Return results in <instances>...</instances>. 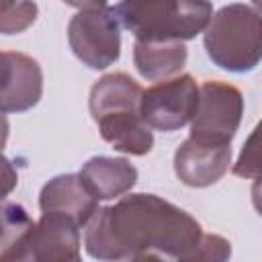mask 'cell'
I'll return each instance as SVG.
<instances>
[{
  "mask_svg": "<svg viewBox=\"0 0 262 262\" xmlns=\"http://www.w3.org/2000/svg\"><path fill=\"white\" fill-rule=\"evenodd\" d=\"M201 237L190 213L158 194L135 192L94 213L84 248L96 260H188Z\"/></svg>",
  "mask_w": 262,
  "mask_h": 262,
  "instance_id": "obj_1",
  "label": "cell"
},
{
  "mask_svg": "<svg viewBox=\"0 0 262 262\" xmlns=\"http://www.w3.org/2000/svg\"><path fill=\"white\" fill-rule=\"evenodd\" d=\"M115 14L137 41H188L205 33L209 0H121Z\"/></svg>",
  "mask_w": 262,
  "mask_h": 262,
  "instance_id": "obj_2",
  "label": "cell"
},
{
  "mask_svg": "<svg viewBox=\"0 0 262 262\" xmlns=\"http://www.w3.org/2000/svg\"><path fill=\"white\" fill-rule=\"evenodd\" d=\"M209 59L231 74L252 72L262 61V12L233 2L219 8L205 29Z\"/></svg>",
  "mask_w": 262,
  "mask_h": 262,
  "instance_id": "obj_3",
  "label": "cell"
},
{
  "mask_svg": "<svg viewBox=\"0 0 262 262\" xmlns=\"http://www.w3.org/2000/svg\"><path fill=\"white\" fill-rule=\"evenodd\" d=\"M72 53L90 70H106L121 55V23L115 8L78 10L68 23Z\"/></svg>",
  "mask_w": 262,
  "mask_h": 262,
  "instance_id": "obj_4",
  "label": "cell"
},
{
  "mask_svg": "<svg viewBox=\"0 0 262 262\" xmlns=\"http://www.w3.org/2000/svg\"><path fill=\"white\" fill-rule=\"evenodd\" d=\"M201 88L190 74H180L143 90L139 115L156 131H176L188 125L199 106Z\"/></svg>",
  "mask_w": 262,
  "mask_h": 262,
  "instance_id": "obj_5",
  "label": "cell"
},
{
  "mask_svg": "<svg viewBox=\"0 0 262 262\" xmlns=\"http://www.w3.org/2000/svg\"><path fill=\"white\" fill-rule=\"evenodd\" d=\"M244 115V96L239 88L219 80H207L201 86L199 106L190 121V135L219 141H231Z\"/></svg>",
  "mask_w": 262,
  "mask_h": 262,
  "instance_id": "obj_6",
  "label": "cell"
},
{
  "mask_svg": "<svg viewBox=\"0 0 262 262\" xmlns=\"http://www.w3.org/2000/svg\"><path fill=\"white\" fill-rule=\"evenodd\" d=\"M18 262H78L80 260V225L63 213L43 211L31 227L16 254Z\"/></svg>",
  "mask_w": 262,
  "mask_h": 262,
  "instance_id": "obj_7",
  "label": "cell"
},
{
  "mask_svg": "<svg viewBox=\"0 0 262 262\" xmlns=\"http://www.w3.org/2000/svg\"><path fill=\"white\" fill-rule=\"evenodd\" d=\"M231 166V141L188 135L174 151V172L190 188L219 182Z\"/></svg>",
  "mask_w": 262,
  "mask_h": 262,
  "instance_id": "obj_8",
  "label": "cell"
},
{
  "mask_svg": "<svg viewBox=\"0 0 262 262\" xmlns=\"http://www.w3.org/2000/svg\"><path fill=\"white\" fill-rule=\"evenodd\" d=\"M43 94V72L37 59L18 51L2 53V113H25L33 108Z\"/></svg>",
  "mask_w": 262,
  "mask_h": 262,
  "instance_id": "obj_9",
  "label": "cell"
},
{
  "mask_svg": "<svg viewBox=\"0 0 262 262\" xmlns=\"http://www.w3.org/2000/svg\"><path fill=\"white\" fill-rule=\"evenodd\" d=\"M39 209L70 215L80 227H86L98 211V199L90 192L80 172L59 174L43 184L39 192Z\"/></svg>",
  "mask_w": 262,
  "mask_h": 262,
  "instance_id": "obj_10",
  "label": "cell"
},
{
  "mask_svg": "<svg viewBox=\"0 0 262 262\" xmlns=\"http://www.w3.org/2000/svg\"><path fill=\"white\" fill-rule=\"evenodd\" d=\"M82 180L98 201H113L127 194L137 182V168L125 158L94 156L80 170Z\"/></svg>",
  "mask_w": 262,
  "mask_h": 262,
  "instance_id": "obj_11",
  "label": "cell"
},
{
  "mask_svg": "<svg viewBox=\"0 0 262 262\" xmlns=\"http://www.w3.org/2000/svg\"><path fill=\"white\" fill-rule=\"evenodd\" d=\"M100 137L113 145L115 151L129 156H145L154 147L151 127L141 119L139 111H123L96 119Z\"/></svg>",
  "mask_w": 262,
  "mask_h": 262,
  "instance_id": "obj_12",
  "label": "cell"
},
{
  "mask_svg": "<svg viewBox=\"0 0 262 262\" xmlns=\"http://www.w3.org/2000/svg\"><path fill=\"white\" fill-rule=\"evenodd\" d=\"M143 88L125 72H113L98 78L90 88V115L92 119H100L104 115L123 113V111H139Z\"/></svg>",
  "mask_w": 262,
  "mask_h": 262,
  "instance_id": "obj_13",
  "label": "cell"
},
{
  "mask_svg": "<svg viewBox=\"0 0 262 262\" xmlns=\"http://www.w3.org/2000/svg\"><path fill=\"white\" fill-rule=\"evenodd\" d=\"M188 59L184 41H137L133 45V63L141 78L162 82L174 78Z\"/></svg>",
  "mask_w": 262,
  "mask_h": 262,
  "instance_id": "obj_14",
  "label": "cell"
},
{
  "mask_svg": "<svg viewBox=\"0 0 262 262\" xmlns=\"http://www.w3.org/2000/svg\"><path fill=\"white\" fill-rule=\"evenodd\" d=\"M33 219L25 211V207L16 203H4L2 207V250H0V260L8 262L14 260L20 244L29 235L33 227Z\"/></svg>",
  "mask_w": 262,
  "mask_h": 262,
  "instance_id": "obj_15",
  "label": "cell"
},
{
  "mask_svg": "<svg viewBox=\"0 0 262 262\" xmlns=\"http://www.w3.org/2000/svg\"><path fill=\"white\" fill-rule=\"evenodd\" d=\"M233 174L239 178H258L262 176V121L252 129L244 147L233 164Z\"/></svg>",
  "mask_w": 262,
  "mask_h": 262,
  "instance_id": "obj_16",
  "label": "cell"
},
{
  "mask_svg": "<svg viewBox=\"0 0 262 262\" xmlns=\"http://www.w3.org/2000/svg\"><path fill=\"white\" fill-rule=\"evenodd\" d=\"M37 12H39V8L33 0H20V2H14V4L2 8L0 33L14 35V33L27 31L37 20Z\"/></svg>",
  "mask_w": 262,
  "mask_h": 262,
  "instance_id": "obj_17",
  "label": "cell"
},
{
  "mask_svg": "<svg viewBox=\"0 0 262 262\" xmlns=\"http://www.w3.org/2000/svg\"><path fill=\"white\" fill-rule=\"evenodd\" d=\"M231 256V244L215 233H203L201 242L188 256V260H227Z\"/></svg>",
  "mask_w": 262,
  "mask_h": 262,
  "instance_id": "obj_18",
  "label": "cell"
},
{
  "mask_svg": "<svg viewBox=\"0 0 262 262\" xmlns=\"http://www.w3.org/2000/svg\"><path fill=\"white\" fill-rule=\"evenodd\" d=\"M68 6H74L78 10H90V8H106L108 0H63Z\"/></svg>",
  "mask_w": 262,
  "mask_h": 262,
  "instance_id": "obj_19",
  "label": "cell"
},
{
  "mask_svg": "<svg viewBox=\"0 0 262 262\" xmlns=\"http://www.w3.org/2000/svg\"><path fill=\"white\" fill-rule=\"evenodd\" d=\"M252 205L258 211V215L262 217V176L254 178V184H252Z\"/></svg>",
  "mask_w": 262,
  "mask_h": 262,
  "instance_id": "obj_20",
  "label": "cell"
},
{
  "mask_svg": "<svg viewBox=\"0 0 262 262\" xmlns=\"http://www.w3.org/2000/svg\"><path fill=\"white\" fill-rule=\"evenodd\" d=\"M252 4L256 6V10H260V12H262V0H252Z\"/></svg>",
  "mask_w": 262,
  "mask_h": 262,
  "instance_id": "obj_21",
  "label": "cell"
}]
</instances>
